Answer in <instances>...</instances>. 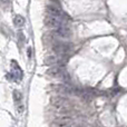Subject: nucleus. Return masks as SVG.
Returning <instances> with one entry per match:
<instances>
[{
	"label": "nucleus",
	"instance_id": "f257e3e1",
	"mask_svg": "<svg viewBox=\"0 0 127 127\" xmlns=\"http://www.w3.org/2000/svg\"><path fill=\"white\" fill-rule=\"evenodd\" d=\"M45 22L48 27L50 28H59L62 26L67 25V19H66V15L60 10L58 7L55 4H50L47 7L46 9V18H45Z\"/></svg>",
	"mask_w": 127,
	"mask_h": 127
},
{
	"label": "nucleus",
	"instance_id": "f03ea898",
	"mask_svg": "<svg viewBox=\"0 0 127 127\" xmlns=\"http://www.w3.org/2000/svg\"><path fill=\"white\" fill-rule=\"evenodd\" d=\"M7 77L13 81H20L22 79V70L15 60L11 62V71L7 75Z\"/></svg>",
	"mask_w": 127,
	"mask_h": 127
},
{
	"label": "nucleus",
	"instance_id": "7ed1b4c3",
	"mask_svg": "<svg viewBox=\"0 0 127 127\" xmlns=\"http://www.w3.org/2000/svg\"><path fill=\"white\" fill-rule=\"evenodd\" d=\"M72 118L69 116V115H64V116H60L58 119H56L53 123L51 127H68L71 124Z\"/></svg>",
	"mask_w": 127,
	"mask_h": 127
},
{
	"label": "nucleus",
	"instance_id": "20e7f679",
	"mask_svg": "<svg viewBox=\"0 0 127 127\" xmlns=\"http://www.w3.org/2000/svg\"><path fill=\"white\" fill-rule=\"evenodd\" d=\"M13 101L16 105V110L18 113H22L25 109V106L22 104V95L19 90H15L13 92Z\"/></svg>",
	"mask_w": 127,
	"mask_h": 127
},
{
	"label": "nucleus",
	"instance_id": "39448f33",
	"mask_svg": "<svg viewBox=\"0 0 127 127\" xmlns=\"http://www.w3.org/2000/svg\"><path fill=\"white\" fill-rule=\"evenodd\" d=\"M48 75L51 77H55V78H63L66 79L67 74L65 72V70L60 67H53L48 70Z\"/></svg>",
	"mask_w": 127,
	"mask_h": 127
},
{
	"label": "nucleus",
	"instance_id": "423d86ee",
	"mask_svg": "<svg viewBox=\"0 0 127 127\" xmlns=\"http://www.w3.org/2000/svg\"><path fill=\"white\" fill-rule=\"evenodd\" d=\"M56 32H57V35L59 36V37L62 38H68L70 37V29L67 27V25H65V26H62L59 27V28L56 29Z\"/></svg>",
	"mask_w": 127,
	"mask_h": 127
},
{
	"label": "nucleus",
	"instance_id": "0eeeda50",
	"mask_svg": "<svg viewBox=\"0 0 127 127\" xmlns=\"http://www.w3.org/2000/svg\"><path fill=\"white\" fill-rule=\"evenodd\" d=\"M25 18L20 15H17L15 18H13V24H15L16 27H22L25 25Z\"/></svg>",
	"mask_w": 127,
	"mask_h": 127
},
{
	"label": "nucleus",
	"instance_id": "6e6552de",
	"mask_svg": "<svg viewBox=\"0 0 127 127\" xmlns=\"http://www.w3.org/2000/svg\"><path fill=\"white\" fill-rule=\"evenodd\" d=\"M1 2H2V4H9V0H1Z\"/></svg>",
	"mask_w": 127,
	"mask_h": 127
},
{
	"label": "nucleus",
	"instance_id": "1a4fd4ad",
	"mask_svg": "<svg viewBox=\"0 0 127 127\" xmlns=\"http://www.w3.org/2000/svg\"><path fill=\"white\" fill-rule=\"evenodd\" d=\"M50 1H53V2H57V1H59V0H50Z\"/></svg>",
	"mask_w": 127,
	"mask_h": 127
}]
</instances>
